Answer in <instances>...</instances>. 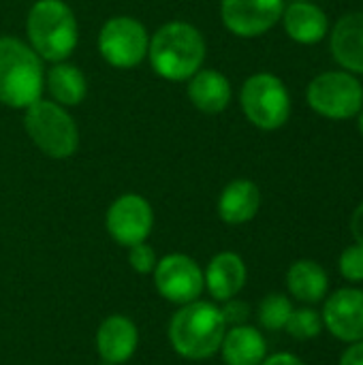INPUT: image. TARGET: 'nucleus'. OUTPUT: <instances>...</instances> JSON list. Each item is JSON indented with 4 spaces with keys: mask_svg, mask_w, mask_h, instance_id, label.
<instances>
[{
    "mask_svg": "<svg viewBox=\"0 0 363 365\" xmlns=\"http://www.w3.org/2000/svg\"><path fill=\"white\" fill-rule=\"evenodd\" d=\"M220 306L216 302H190L178 306L167 327V338L173 351L188 361H203L220 351L227 334Z\"/></svg>",
    "mask_w": 363,
    "mask_h": 365,
    "instance_id": "nucleus-1",
    "label": "nucleus"
},
{
    "mask_svg": "<svg viewBox=\"0 0 363 365\" xmlns=\"http://www.w3.org/2000/svg\"><path fill=\"white\" fill-rule=\"evenodd\" d=\"M205 53L208 45L203 34L188 21H167L150 36V64L167 81H188L203 68Z\"/></svg>",
    "mask_w": 363,
    "mask_h": 365,
    "instance_id": "nucleus-2",
    "label": "nucleus"
},
{
    "mask_svg": "<svg viewBox=\"0 0 363 365\" xmlns=\"http://www.w3.org/2000/svg\"><path fill=\"white\" fill-rule=\"evenodd\" d=\"M28 45L47 62L66 60L79 41V26L73 9L64 0H36L26 19Z\"/></svg>",
    "mask_w": 363,
    "mask_h": 365,
    "instance_id": "nucleus-3",
    "label": "nucleus"
},
{
    "mask_svg": "<svg viewBox=\"0 0 363 365\" xmlns=\"http://www.w3.org/2000/svg\"><path fill=\"white\" fill-rule=\"evenodd\" d=\"M45 90L43 60L15 36H0V105L26 109Z\"/></svg>",
    "mask_w": 363,
    "mask_h": 365,
    "instance_id": "nucleus-4",
    "label": "nucleus"
},
{
    "mask_svg": "<svg viewBox=\"0 0 363 365\" xmlns=\"http://www.w3.org/2000/svg\"><path fill=\"white\" fill-rule=\"evenodd\" d=\"M24 126L30 141L49 158H71L79 148V128L66 107L39 98L24 109Z\"/></svg>",
    "mask_w": 363,
    "mask_h": 365,
    "instance_id": "nucleus-5",
    "label": "nucleus"
},
{
    "mask_svg": "<svg viewBox=\"0 0 363 365\" xmlns=\"http://www.w3.org/2000/svg\"><path fill=\"white\" fill-rule=\"evenodd\" d=\"M240 107L259 130H278L291 118V94L278 75L255 73L240 90Z\"/></svg>",
    "mask_w": 363,
    "mask_h": 365,
    "instance_id": "nucleus-6",
    "label": "nucleus"
},
{
    "mask_svg": "<svg viewBox=\"0 0 363 365\" xmlns=\"http://www.w3.org/2000/svg\"><path fill=\"white\" fill-rule=\"evenodd\" d=\"M306 103L325 120H351L363 109V83L357 75L342 68L323 71L310 79Z\"/></svg>",
    "mask_w": 363,
    "mask_h": 365,
    "instance_id": "nucleus-7",
    "label": "nucleus"
},
{
    "mask_svg": "<svg viewBox=\"0 0 363 365\" xmlns=\"http://www.w3.org/2000/svg\"><path fill=\"white\" fill-rule=\"evenodd\" d=\"M150 34L145 26L131 15L107 19L98 32V51L116 68H135L148 58Z\"/></svg>",
    "mask_w": 363,
    "mask_h": 365,
    "instance_id": "nucleus-8",
    "label": "nucleus"
},
{
    "mask_svg": "<svg viewBox=\"0 0 363 365\" xmlns=\"http://www.w3.org/2000/svg\"><path fill=\"white\" fill-rule=\"evenodd\" d=\"M152 276L158 295L175 306L197 302L205 291L203 267L193 257L182 252L165 255L158 259Z\"/></svg>",
    "mask_w": 363,
    "mask_h": 365,
    "instance_id": "nucleus-9",
    "label": "nucleus"
},
{
    "mask_svg": "<svg viewBox=\"0 0 363 365\" xmlns=\"http://www.w3.org/2000/svg\"><path fill=\"white\" fill-rule=\"evenodd\" d=\"M105 227L116 244L131 248L150 237L154 229V210L145 197L126 192L109 205Z\"/></svg>",
    "mask_w": 363,
    "mask_h": 365,
    "instance_id": "nucleus-10",
    "label": "nucleus"
},
{
    "mask_svg": "<svg viewBox=\"0 0 363 365\" xmlns=\"http://www.w3.org/2000/svg\"><path fill=\"white\" fill-rule=\"evenodd\" d=\"M282 11L285 0H220V19L240 38L263 36L280 21Z\"/></svg>",
    "mask_w": 363,
    "mask_h": 365,
    "instance_id": "nucleus-11",
    "label": "nucleus"
},
{
    "mask_svg": "<svg viewBox=\"0 0 363 365\" xmlns=\"http://www.w3.org/2000/svg\"><path fill=\"white\" fill-rule=\"evenodd\" d=\"M323 329L338 342L351 344L363 340V289L342 287L327 293L321 308Z\"/></svg>",
    "mask_w": 363,
    "mask_h": 365,
    "instance_id": "nucleus-12",
    "label": "nucleus"
},
{
    "mask_svg": "<svg viewBox=\"0 0 363 365\" xmlns=\"http://www.w3.org/2000/svg\"><path fill=\"white\" fill-rule=\"evenodd\" d=\"M329 51L342 71L363 75V11L344 13L329 28Z\"/></svg>",
    "mask_w": 363,
    "mask_h": 365,
    "instance_id": "nucleus-13",
    "label": "nucleus"
},
{
    "mask_svg": "<svg viewBox=\"0 0 363 365\" xmlns=\"http://www.w3.org/2000/svg\"><path fill=\"white\" fill-rule=\"evenodd\" d=\"M139 329L133 319L124 314L107 317L96 329V351L103 364L122 365L137 353Z\"/></svg>",
    "mask_w": 363,
    "mask_h": 365,
    "instance_id": "nucleus-14",
    "label": "nucleus"
},
{
    "mask_svg": "<svg viewBox=\"0 0 363 365\" xmlns=\"http://www.w3.org/2000/svg\"><path fill=\"white\" fill-rule=\"evenodd\" d=\"M282 28L287 36L300 45H317L329 34V17L323 6L312 0H291L282 11Z\"/></svg>",
    "mask_w": 363,
    "mask_h": 365,
    "instance_id": "nucleus-15",
    "label": "nucleus"
},
{
    "mask_svg": "<svg viewBox=\"0 0 363 365\" xmlns=\"http://www.w3.org/2000/svg\"><path fill=\"white\" fill-rule=\"evenodd\" d=\"M203 278L210 297L216 304H223L242 293L248 280V267L237 252L223 250L212 257V261L203 269Z\"/></svg>",
    "mask_w": 363,
    "mask_h": 365,
    "instance_id": "nucleus-16",
    "label": "nucleus"
},
{
    "mask_svg": "<svg viewBox=\"0 0 363 365\" xmlns=\"http://www.w3.org/2000/svg\"><path fill=\"white\" fill-rule=\"evenodd\" d=\"M287 293L302 306H319L329 293V274L315 259H297L285 276Z\"/></svg>",
    "mask_w": 363,
    "mask_h": 365,
    "instance_id": "nucleus-17",
    "label": "nucleus"
},
{
    "mask_svg": "<svg viewBox=\"0 0 363 365\" xmlns=\"http://www.w3.org/2000/svg\"><path fill=\"white\" fill-rule=\"evenodd\" d=\"M216 210L223 222L231 227L246 225L261 210V190L252 180H233L223 188Z\"/></svg>",
    "mask_w": 363,
    "mask_h": 365,
    "instance_id": "nucleus-18",
    "label": "nucleus"
},
{
    "mask_svg": "<svg viewBox=\"0 0 363 365\" xmlns=\"http://www.w3.org/2000/svg\"><path fill=\"white\" fill-rule=\"evenodd\" d=\"M218 353L227 365H261L267 357V340L255 325H235L227 329Z\"/></svg>",
    "mask_w": 363,
    "mask_h": 365,
    "instance_id": "nucleus-19",
    "label": "nucleus"
},
{
    "mask_svg": "<svg viewBox=\"0 0 363 365\" xmlns=\"http://www.w3.org/2000/svg\"><path fill=\"white\" fill-rule=\"evenodd\" d=\"M188 98L203 113H220L229 107L233 90L229 77L216 68H199L188 79Z\"/></svg>",
    "mask_w": 363,
    "mask_h": 365,
    "instance_id": "nucleus-20",
    "label": "nucleus"
},
{
    "mask_svg": "<svg viewBox=\"0 0 363 365\" xmlns=\"http://www.w3.org/2000/svg\"><path fill=\"white\" fill-rule=\"evenodd\" d=\"M45 88L53 103L62 107H77L88 94V79L77 64L62 60L53 62L45 73Z\"/></svg>",
    "mask_w": 363,
    "mask_h": 365,
    "instance_id": "nucleus-21",
    "label": "nucleus"
},
{
    "mask_svg": "<svg viewBox=\"0 0 363 365\" xmlns=\"http://www.w3.org/2000/svg\"><path fill=\"white\" fill-rule=\"evenodd\" d=\"M293 312V302L285 293H270L259 304V325L265 331H285L287 321Z\"/></svg>",
    "mask_w": 363,
    "mask_h": 365,
    "instance_id": "nucleus-22",
    "label": "nucleus"
},
{
    "mask_svg": "<svg viewBox=\"0 0 363 365\" xmlns=\"http://www.w3.org/2000/svg\"><path fill=\"white\" fill-rule=\"evenodd\" d=\"M285 331L300 342H308L315 340L323 334V319H321V310H317L315 306H302V308H293Z\"/></svg>",
    "mask_w": 363,
    "mask_h": 365,
    "instance_id": "nucleus-23",
    "label": "nucleus"
},
{
    "mask_svg": "<svg viewBox=\"0 0 363 365\" xmlns=\"http://www.w3.org/2000/svg\"><path fill=\"white\" fill-rule=\"evenodd\" d=\"M338 272L351 284H363V246L351 244L338 257Z\"/></svg>",
    "mask_w": 363,
    "mask_h": 365,
    "instance_id": "nucleus-24",
    "label": "nucleus"
},
{
    "mask_svg": "<svg viewBox=\"0 0 363 365\" xmlns=\"http://www.w3.org/2000/svg\"><path fill=\"white\" fill-rule=\"evenodd\" d=\"M128 263H131L133 272L145 276V274H152L154 272L158 259H156L154 248L148 242H141V244H135V246L128 248Z\"/></svg>",
    "mask_w": 363,
    "mask_h": 365,
    "instance_id": "nucleus-25",
    "label": "nucleus"
},
{
    "mask_svg": "<svg viewBox=\"0 0 363 365\" xmlns=\"http://www.w3.org/2000/svg\"><path fill=\"white\" fill-rule=\"evenodd\" d=\"M220 312H223V319H225L227 327L244 325V323H248V319H250V306H248L246 302L237 299V297L223 302Z\"/></svg>",
    "mask_w": 363,
    "mask_h": 365,
    "instance_id": "nucleus-26",
    "label": "nucleus"
},
{
    "mask_svg": "<svg viewBox=\"0 0 363 365\" xmlns=\"http://www.w3.org/2000/svg\"><path fill=\"white\" fill-rule=\"evenodd\" d=\"M338 365H363V340L347 344L338 359Z\"/></svg>",
    "mask_w": 363,
    "mask_h": 365,
    "instance_id": "nucleus-27",
    "label": "nucleus"
},
{
    "mask_svg": "<svg viewBox=\"0 0 363 365\" xmlns=\"http://www.w3.org/2000/svg\"><path fill=\"white\" fill-rule=\"evenodd\" d=\"M349 229H351L353 242H355V244H359V246H363V201L357 205V207H355V210H353Z\"/></svg>",
    "mask_w": 363,
    "mask_h": 365,
    "instance_id": "nucleus-28",
    "label": "nucleus"
},
{
    "mask_svg": "<svg viewBox=\"0 0 363 365\" xmlns=\"http://www.w3.org/2000/svg\"><path fill=\"white\" fill-rule=\"evenodd\" d=\"M261 365H306V361L293 353H274V355H267Z\"/></svg>",
    "mask_w": 363,
    "mask_h": 365,
    "instance_id": "nucleus-29",
    "label": "nucleus"
},
{
    "mask_svg": "<svg viewBox=\"0 0 363 365\" xmlns=\"http://www.w3.org/2000/svg\"><path fill=\"white\" fill-rule=\"evenodd\" d=\"M355 118H357V128H359V135L363 137V109L359 111V113H357V115H355Z\"/></svg>",
    "mask_w": 363,
    "mask_h": 365,
    "instance_id": "nucleus-30",
    "label": "nucleus"
}]
</instances>
